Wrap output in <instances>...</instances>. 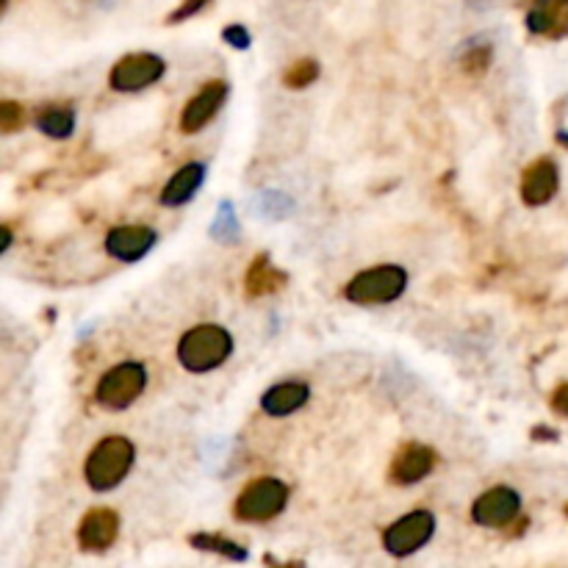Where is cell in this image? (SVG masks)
<instances>
[{
	"mask_svg": "<svg viewBox=\"0 0 568 568\" xmlns=\"http://www.w3.org/2000/svg\"><path fill=\"white\" fill-rule=\"evenodd\" d=\"M137 461V447L126 436H106L92 447L84 463V480L92 490L106 494L117 488Z\"/></svg>",
	"mask_w": 568,
	"mask_h": 568,
	"instance_id": "cell-1",
	"label": "cell"
},
{
	"mask_svg": "<svg viewBox=\"0 0 568 568\" xmlns=\"http://www.w3.org/2000/svg\"><path fill=\"white\" fill-rule=\"evenodd\" d=\"M234 353V335L222 324H198L178 341V364L192 375H205L225 364Z\"/></svg>",
	"mask_w": 568,
	"mask_h": 568,
	"instance_id": "cell-2",
	"label": "cell"
},
{
	"mask_svg": "<svg viewBox=\"0 0 568 568\" xmlns=\"http://www.w3.org/2000/svg\"><path fill=\"white\" fill-rule=\"evenodd\" d=\"M407 288V272L397 263H377L358 272L344 286V297L355 306H389L400 299Z\"/></svg>",
	"mask_w": 568,
	"mask_h": 568,
	"instance_id": "cell-3",
	"label": "cell"
},
{
	"mask_svg": "<svg viewBox=\"0 0 568 568\" xmlns=\"http://www.w3.org/2000/svg\"><path fill=\"white\" fill-rule=\"evenodd\" d=\"M288 485L277 477H256L241 488V494L234 502V516L239 521L261 524L272 521L286 510Z\"/></svg>",
	"mask_w": 568,
	"mask_h": 568,
	"instance_id": "cell-4",
	"label": "cell"
},
{
	"mask_svg": "<svg viewBox=\"0 0 568 568\" xmlns=\"http://www.w3.org/2000/svg\"><path fill=\"white\" fill-rule=\"evenodd\" d=\"M144 389H147V369L137 360H126L97 380L95 400L106 411H126L142 397Z\"/></svg>",
	"mask_w": 568,
	"mask_h": 568,
	"instance_id": "cell-5",
	"label": "cell"
},
{
	"mask_svg": "<svg viewBox=\"0 0 568 568\" xmlns=\"http://www.w3.org/2000/svg\"><path fill=\"white\" fill-rule=\"evenodd\" d=\"M433 533H436V516L430 510H411V513L400 516L394 524L386 526L383 546L389 555L394 557H411L430 544Z\"/></svg>",
	"mask_w": 568,
	"mask_h": 568,
	"instance_id": "cell-6",
	"label": "cell"
},
{
	"mask_svg": "<svg viewBox=\"0 0 568 568\" xmlns=\"http://www.w3.org/2000/svg\"><path fill=\"white\" fill-rule=\"evenodd\" d=\"M167 72V61L158 54H147V50H139V54L122 56L117 64L108 72V86L114 92H142L147 86L158 84Z\"/></svg>",
	"mask_w": 568,
	"mask_h": 568,
	"instance_id": "cell-7",
	"label": "cell"
},
{
	"mask_svg": "<svg viewBox=\"0 0 568 568\" xmlns=\"http://www.w3.org/2000/svg\"><path fill=\"white\" fill-rule=\"evenodd\" d=\"M521 513V497L508 485H494L483 490L472 505V521L477 526H490V530H502V526L516 524Z\"/></svg>",
	"mask_w": 568,
	"mask_h": 568,
	"instance_id": "cell-8",
	"label": "cell"
},
{
	"mask_svg": "<svg viewBox=\"0 0 568 568\" xmlns=\"http://www.w3.org/2000/svg\"><path fill=\"white\" fill-rule=\"evenodd\" d=\"M560 189V169H557V162L549 156L535 158L533 164H526L524 173H521V200L530 209H541V205L552 203Z\"/></svg>",
	"mask_w": 568,
	"mask_h": 568,
	"instance_id": "cell-9",
	"label": "cell"
},
{
	"mask_svg": "<svg viewBox=\"0 0 568 568\" xmlns=\"http://www.w3.org/2000/svg\"><path fill=\"white\" fill-rule=\"evenodd\" d=\"M227 100V84L225 81L214 79L209 81L205 86H200L198 95L189 97V103L184 106V114H180V133L192 137V133H200L211 120H214L220 108L225 106Z\"/></svg>",
	"mask_w": 568,
	"mask_h": 568,
	"instance_id": "cell-10",
	"label": "cell"
},
{
	"mask_svg": "<svg viewBox=\"0 0 568 568\" xmlns=\"http://www.w3.org/2000/svg\"><path fill=\"white\" fill-rule=\"evenodd\" d=\"M438 463V452L427 443H405V447L397 449V454L391 458L389 466V480L391 485H416L433 474Z\"/></svg>",
	"mask_w": 568,
	"mask_h": 568,
	"instance_id": "cell-11",
	"label": "cell"
},
{
	"mask_svg": "<svg viewBox=\"0 0 568 568\" xmlns=\"http://www.w3.org/2000/svg\"><path fill=\"white\" fill-rule=\"evenodd\" d=\"M158 234L147 225H120L106 234V252L122 263H137L156 247Z\"/></svg>",
	"mask_w": 568,
	"mask_h": 568,
	"instance_id": "cell-12",
	"label": "cell"
},
{
	"mask_svg": "<svg viewBox=\"0 0 568 568\" xmlns=\"http://www.w3.org/2000/svg\"><path fill=\"white\" fill-rule=\"evenodd\" d=\"M120 539V513L111 508H92L90 513L81 519L79 524V546L84 552H100L111 549Z\"/></svg>",
	"mask_w": 568,
	"mask_h": 568,
	"instance_id": "cell-13",
	"label": "cell"
},
{
	"mask_svg": "<svg viewBox=\"0 0 568 568\" xmlns=\"http://www.w3.org/2000/svg\"><path fill=\"white\" fill-rule=\"evenodd\" d=\"M524 25L533 36L563 39L568 36V0H533Z\"/></svg>",
	"mask_w": 568,
	"mask_h": 568,
	"instance_id": "cell-14",
	"label": "cell"
},
{
	"mask_svg": "<svg viewBox=\"0 0 568 568\" xmlns=\"http://www.w3.org/2000/svg\"><path fill=\"white\" fill-rule=\"evenodd\" d=\"M286 283L288 275L272 263L270 252H258L245 272V292L247 297L252 299L272 297V294H277L281 288H286Z\"/></svg>",
	"mask_w": 568,
	"mask_h": 568,
	"instance_id": "cell-15",
	"label": "cell"
},
{
	"mask_svg": "<svg viewBox=\"0 0 568 568\" xmlns=\"http://www.w3.org/2000/svg\"><path fill=\"white\" fill-rule=\"evenodd\" d=\"M308 400H311V389L306 383H299V380H288V383L272 386L261 397V411L272 419H283L288 413H297Z\"/></svg>",
	"mask_w": 568,
	"mask_h": 568,
	"instance_id": "cell-16",
	"label": "cell"
},
{
	"mask_svg": "<svg viewBox=\"0 0 568 568\" xmlns=\"http://www.w3.org/2000/svg\"><path fill=\"white\" fill-rule=\"evenodd\" d=\"M205 180V164L200 162H189L167 180L162 192V205L167 209H178V205H186L189 200L198 194V189L203 186Z\"/></svg>",
	"mask_w": 568,
	"mask_h": 568,
	"instance_id": "cell-17",
	"label": "cell"
},
{
	"mask_svg": "<svg viewBox=\"0 0 568 568\" xmlns=\"http://www.w3.org/2000/svg\"><path fill=\"white\" fill-rule=\"evenodd\" d=\"M36 128L48 139H70L75 131V111L70 106H45L36 114Z\"/></svg>",
	"mask_w": 568,
	"mask_h": 568,
	"instance_id": "cell-18",
	"label": "cell"
},
{
	"mask_svg": "<svg viewBox=\"0 0 568 568\" xmlns=\"http://www.w3.org/2000/svg\"><path fill=\"white\" fill-rule=\"evenodd\" d=\"M189 544L200 552H211V555H220L230 563H245L247 560V549L239 544V541H230L225 535L216 533H194L189 535Z\"/></svg>",
	"mask_w": 568,
	"mask_h": 568,
	"instance_id": "cell-19",
	"label": "cell"
},
{
	"mask_svg": "<svg viewBox=\"0 0 568 568\" xmlns=\"http://www.w3.org/2000/svg\"><path fill=\"white\" fill-rule=\"evenodd\" d=\"M319 72H322V67L317 59H299L283 72V86L286 90H306L319 79Z\"/></svg>",
	"mask_w": 568,
	"mask_h": 568,
	"instance_id": "cell-20",
	"label": "cell"
},
{
	"mask_svg": "<svg viewBox=\"0 0 568 568\" xmlns=\"http://www.w3.org/2000/svg\"><path fill=\"white\" fill-rule=\"evenodd\" d=\"M490 56H494V48H490L488 43L474 39L466 48V54L461 56V70L466 72V75H472V79H483L490 67Z\"/></svg>",
	"mask_w": 568,
	"mask_h": 568,
	"instance_id": "cell-21",
	"label": "cell"
},
{
	"mask_svg": "<svg viewBox=\"0 0 568 568\" xmlns=\"http://www.w3.org/2000/svg\"><path fill=\"white\" fill-rule=\"evenodd\" d=\"M211 236H214L216 241H225V245H234V241L239 239V220H236V211L230 200H225V203L220 205V211H216V220L214 225H211Z\"/></svg>",
	"mask_w": 568,
	"mask_h": 568,
	"instance_id": "cell-22",
	"label": "cell"
},
{
	"mask_svg": "<svg viewBox=\"0 0 568 568\" xmlns=\"http://www.w3.org/2000/svg\"><path fill=\"white\" fill-rule=\"evenodd\" d=\"M23 122H25V111L20 103L14 100L0 103V131L7 133V137L9 133H17L20 128H23Z\"/></svg>",
	"mask_w": 568,
	"mask_h": 568,
	"instance_id": "cell-23",
	"label": "cell"
},
{
	"mask_svg": "<svg viewBox=\"0 0 568 568\" xmlns=\"http://www.w3.org/2000/svg\"><path fill=\"white\" fill-rule=\"evenodd\" d=\"M211 7V0H184L178 9H173L167 17V25H178V23H186V20H192L194 14H200L203 9Z\"/></svg>",
	"mask_w": 568,
	"mask_h": 568,
	"instance_id": "cell-24",
	"label": "cell"
},
{
	"mask_svg": "<svg viewBox=\"0 0 568 568\" xmlns=\"http://www.w3.org/2000/svg\"><path fill=\"white\" fill-rule=\"evenodd\" d=\"M222 39H225L227 45H230V48H236V50H247L250 48V31L245 28V25H239V23H234V25H227L225 31H222Z\"/></svg>",
	"mask_w": 568,
	"mask_h": 568,
	"instance_id": "cell-25",
	"label": "cell"
},
{
	"mask_svg": "<svg viewBox=\"0 0 568 568\" xmlns=\"http://www.w3.org/2000/svg\"><path fill=\"white\" fill-rule=\"evenodd\" d=\"M552 411L563 419H568V383H560L555 391H552V400H549Z\"/></svg>",
	"mask_w": 568,
	"mask_h": 568,
	"instance_id": "cell-26",
	"label": "cell"
},
{
	"mask_svg": "<svg viewBox=\"0 0 568 568\" xmlns=\"http://www.w3.org/2000/svg\"><path fill=\"white\" fill-rule=\"evenodd\" d=\"M530 438H533V441H557V430H552V427H544V425H535L533 430H530Z\"/></svg>",
	"mask_w": 568,
	"mask_h": 568,
	"instance_id": "cell-27",
	"label": "cell"
},
{
	"mask_svg": "<svg viewBox=\"0 0 568 568\" xmlns=\"http://www.w3.org/2000/svg\"><path fill=\"white\" fill-rule=\"evenodd\" d=\"M12 225H3V252H9V247H12Z\"/></svg>",
	"mask_w": 568,
	"mask_h": 568,
	"instance_id": "cell-28",
	"label": "cell"
},
{
	"mask_svg": "<svg viewBox=\"0 0 568 568\" xmlns=\"http://www.w3.org/2000/svg\"><path fill=\"white\" fill-rule=\"evenodd\" d=\"M555 139H557V144H563V147L568 150V131H557Z\"/></svg>",
	"mask_w": 568,
	"mask_h": 568,
	"instance_id": "cell-29",
	"label": "cell"
},
{
	"mask_svg": "<svg viewBox=\"0 0 568 568\" xmlns=\"http://www.w3.org/2000/svg\"><path fill=\"white\" fill-rule=\"evenodd\" d=\"M469 7H474V9H480V7H485V0H466Z\"/></svg>",
	"mask_w": 568,
	"mask_h": 568,
	"instance_id": "cell-30",
	"label": "cell"
},
{
	"mask_svg": "<svg viewBox=\"0 0 568 568\" xmlns=\"http://www.w3.org/2000/svg\"><path fill=\"white\" fill-rule=\"evenodd\" d=\"M563 513H566V519H568V505H566V508H563Z\"/></svg>",
	"mask_w": 568,
	"mask_h": 568,
	"instance_id": "cell-31",
	"label": "cell"
}]
</instances>
